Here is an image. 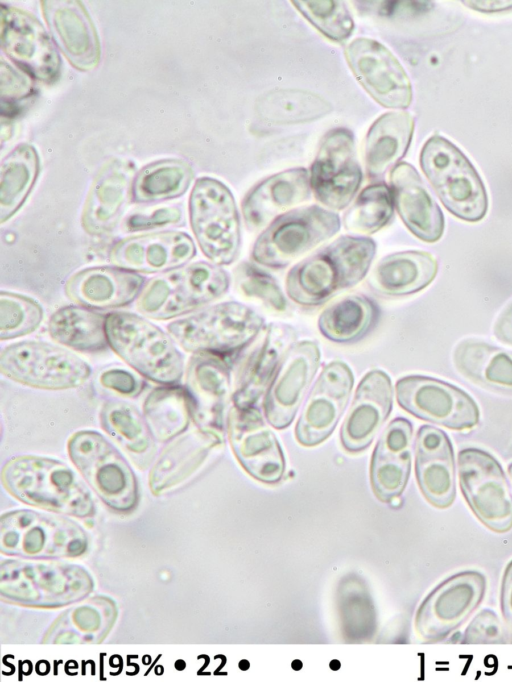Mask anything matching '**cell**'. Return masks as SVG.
Returning <instances> with one entry per match:
<instances>
[{
	"label": "cell",
	"mask_w": 512,
	"mask_h": 682,
	"mask_svg": "<svg viewBox=\"0 0 512 682\" xmlns=\"http://www.w3.org/2000/svg\"><path fill=\"white\" fill-rule=\"evenodd\" d=\"M1 483L12 497L32 507L78 519L96 513L86 484L59 460L35 455L12 457L2 467Z\"/></svg>",
	"instance_id": "cell-1"
},
{
	"label": "cell",
	"mask_w": 512,
	"mask_h": 682,
	"mask_svg": "<svg viewBox=\"0 0 512 682\" xmlns=\"http://www.w3.org/2000/svg\"><path fill=\"white\" fill-rule=\"evenodd\" d=\"M375 252L376 244L370 238L341 236L289 271L286 292L299 305H320L358 284L368 272Z\"/></svg>",
	"instance_id": "cell-2"
},
{
	"label": "cell",
	"mask_w": 512,
	"mask_h": 682,
	"mask_svg": "<svg viewBox=\"0 0 512 682\" xmlns=\"http://www.w3.org/2000/svg\"><path fill=\"white\" fill-rule=\"evenodd\" d=\"M94 581L83 567L63 561L6 559L0 566V597L24 607L54 609L84 600Z\"/></svg>",
	"instance_id": "cell-3"
},
{
	"label": "cell",
	"mask_w": 512,
	"mask_h": 682,
	"mask_svg": "<svg viewBox=\"0 0 512 682\" xmlns=\"http://www.w3.org/2000/svg\"><path fill=\"white\" fill-rule=\"evenodd\" d=\"M105 328L110 348L139 374L160 385L181 380L184 359L169 333L126 311L106 314Z\"/></svg>",
	"instance_id": "cell-4"
},
{
	"label": "cell",
	"mask_w": 512,
	"mask_h": 682,
	"mask_svg": "<svg viewBox=\"0 0 512 682\" xmlns=\"http://www.w3.org/2000/svg\"><path fill=\"white\" fill-rule=\"evenodd\" d=\"M88 546L86 531L69 518L29 509L1 515L3 555L32 560L77 558L88 551Z\"/></svg>",
	"instance_id": "cell-5"
},
{
	"label": "cell",
	"mask_w": 512,
	"mask_h": 682,
	"mask_svg": "<svg viewBox=\"0 0 512 682\" xmlns=\"http://www.w3.org/2000/svg\"><path fill=\"white\" fill-rule=\"evenodd\" d=\"M67 451L85 482L109 509L128 514L137 508L136 475L125 457L101 433L94 430L73 433Z\"/></svg>",
	"instance_id": "cell-6"
},
{
	"label": "cell",
	"mask_w": 512,
	"mask_h": 682,
	"mask_svg": "<svg viewBox=\"0 0 512 682\" xmlns=\"http://www.w3.org/2000/svg\"><path fill=\"white\" fill-rule=\"evenodd\" d=\"M227 272L215 264L195 262L150 279L137 298V309L155 320L188 314L221 297L229 288Z\"/></svg>",
	"instance_id": "cell-7"
},
{
	"label": "cell",
	"mask_w": 512,
	"mask_h": 682,
	"mask_svg": "<svg viewBox=\"0 0 512 682\" xmlns=\"http://www.w3.org/2000/svg\"><path fill=\"white\" fill-rule=\"evenodd\" d=\"M420 165L442 204L454 216L468 222L481 220L488 197L478 172L451 141L433 135L420 153Z\"/></svg>",
	"instance_id": "cell-8"
},
{
	"label": "cell",
	"mask_w": 512,
	"mask_h": 682,
	"mask_svg": "<svg viewBox=\"0 0 512 682\" xmlns=\"http://www.w3.org/2000/svg\"><path fill=\"white\" fill-rule=\"evenodd\" d=\"M263 318L239 302H223L167 325L175 343L193 354L226 355L247 346L260 332Z\"/></svg>",
	"instance_id": "cell-9"
},
{
	"label": "cell",
	"mask_w": 512,
	"mask_h": 682,
	"mask_svg": "<svg viewBox=\"0 0 512 682\" xmlns=\"http://www.w3.org/2000/svg\"><path fill=\"white\" fill-rule=\"evenodd\" d=\"M189 217L202 253L215 265L233 263L241 235L237 207L228 187L210 177L196 180L189 198Z\"/></svg>",
	"instance_id": "cell-10"
},
{
	"label": "cell",
	"mask_w": 512,
	"mask_h": 682,
	"mask_svg": "<svg viewBox=\"0 0 512 682\" xmlns=\"http://www.w3.org/2000/svg\"><path fill=\"white\" fill-rule=\"evenodd\" d=\"M1 373L22 385L42 390H67L84 385L90 365L73 352L44 341L26 340L4 347Z\"/></svg>",
	"instance_id": "cell-11"
},
{
	"label": "cell",
	"mask_w": 512,
	"mask_h": 682,
	"mask_svg": "<svg viewBox=\"0 0 512 682\" xmlns=\"http://www.w3.org/2000/svg\"><path fill=\"white\" fill-rule=\"evenodd\" d=\"M338 214L312 205L279 216L260 234L252 248L254 262L282 268L340 229Z\"/></svg>",
	"instance_id": "cell-12"
},
{
	"label": "cell",
	"mask_w": 512,
	"mask_h": 682,
	"mask_svg": "<svg viewBox=\"0 0 512 682\" xmlns=\"http://www.w3.org/2000/svg\"><path fill=\"white\" fill-rule=\"evenodd\" d=\"M458 478L466 503L485 527L499 534L512 529V491L493 455L475 447L460 450Z\"/></svg>",
	"instance_id": "cell-13"
},
{
	"label": "cell",
	"mask_w": 512,
	"mask_h": 682,
	"mask_svg": "<svg viewBox=\"0 0 512 682\" xmlns=\"http://www.w3.org/2000/svg\"><path fill=\"white\" fill-rule=\"evenodd\" d=\"M485 575L476 570L455 573L439 583L421 602L414 620L424 643H439L472 615L484 599Z\"/></svg>",
	"instance_id": "cell-14"
},
{
	"label": "cell",
	"mask_w": 512,
	"mask_h": 682,
	"mask_svg": "<svg viewBox=\"0 0 512 682\" xmlns=\"http://www.w3.org/2000/svg\"><path fill=\"white\" fill-rule=\"evenodd\" d=\"M398 404L413 416L453 430L476 426L480 412L462 389L436 378L409 375L396 383Z\"/></svg>",
	"instance_id": "cell-15"
},
{
	"label": "cell",
	"mask_w": 512,
	"mask_h": 682,
	"mask_svg": "<svg viewBox=\"0 0 512 682\" xmlns=\"http://www.w3.org/2000/svg\"><path fill=\"white\" fill-rule=\"evenodd\" d=\"M309 174L319 202L335 210L351 202L362 182L351 131L337 128L326 134Z\"/></svg>",
	"instance_id": "cell-16"
},
{
	"label": "cell",
	"mask_w": 512,
	"mask_h": 682,
	"mask_svg": "<svg viewBox=\"0 0 512 682\" xmlns=\"http://www.w3.org/2000/svg\"><path fill=\"white\" fill-rule=\"evenodd\" d=\"M344 54L358 82L377 103L392 109H405L411 104L408 75L383 44L370 38H356L345 47Z\"/></svg>",
	"instance_id": "cell-17"
},
{
	"label": "cell",
	"mask_w": 512,
	"mask_h": 682,
	"mask_svg": "<svg viewBox=\"0 0 512 682\" xmlns=\"http://www.w3.org/2000/svg\"><path fill=\"white\" fill-rule=\"evenodd\" d=\"M228 438L240 465L256 480L275 484L285 472V458L275 434L255 406H233L227 416Z\"/></svg>",
	"instance_id": "cell-18"
},
{
	"label": "cell",
	"mask_w": 512,
	"mask_h": 682,
	"mask_svg": "<svg viewBox=\"0 0 512 682\" xmlns=\"http://www.w3.org/2000/svg\"><path fill=\"white\" fill-rule=\"evenodd\" d=\"M1 45L18 66L34 78L54 81L60 58L42 24L31 14L12 6H1Z\"/></svg>",
	"instance_id": "cell-19"
},
{
	"label": "cell",
	"mask_w": 512,
	"mask_h": 682,
	"mask_svg": "<svg viewBox=\"0 0 512 682\" xmlns=\"http://www.w3.org/2000/svg\"><path fill=\"white\" fill-rule=\"evenodd\" d=\"M353 383L352 371L345 363L334 361L324 367L295 427L301 445L312 447L329 437L345 410Z\"/></svg>",
	"instance_id": "cell-20"
},
{
	"label": "cell",
	"mask_w": 512,
	"mask_h": 682,
	"mask_svg": "<svg viewBox=\"0 0 512 682\" xmlns=\"http://www.w3.org/2000/svg\"><path fill=\"white\" fill-rule=\"evenodd\" d=\"M230 387V368L221 355L194 354L186 370L185 389L197 428L223 434Z\"/></svg>",
	"instance_id": "cell-21"
},
{
	"label": "cell",
	"mask_w": 512,
	"mask_h": 682,
	"mask_svg": "<svg viewBox=\"0 0 512 682\" xmlns=\"http://www.w3.org/2000/svg\"><path fill=\"white\" fill-rule=\"evenodd\" d=\"M319 362L320 351L315 342H298L287 350L264 400V413L271 426L283 429L290 425Z\"/></svg>",
	"instance_id": "cell-22"
},
{
	"label": "cell",
	"mask_w": 512,
	"mask_h": 682,
	"mask_svg": "<svg viewBox=\"0 0 512 682\" xmlns=\"http://www.w3.org/2000/svg\"><path fill=\"white\" fill-rule=\"evenodd\" d=\"M195 254L188 234L161 231L119 240L111 247L109 260L114 266L137 273H164L184 266Z\"/></svg>",
	"instance_id": "cell-23"
},
{
	"label": "cell",
	"mask_w": 512,
	"mask_h": 682,
	"mask_svg": "<svg viewBox=\"0 0 512 682\" xmlns=\"http://www.w3.org/2000/svg\"><path fill=\"white\" fill-rule=\"evenodd\" d=\"M415 474L419 489L434 507L445 509L456 497L455 459L447 434L434 426L420 427L415 443Z\"/></svg>",
	"instance_id": "cell-24"
},
{
	"label": "cell",
	"mask_w": 512,
	"mask_h": 682,
	"mask_svg": "<svg viewBox=\"0 0 512 682\" xmlns=\"http://www.w3.org/2000/svg\"><path fill=\"white\" fill-rule=\"evenodd\" d=\"M44 18L60 50L78 70L94 69L100 60V42L92 20L80 1L45 0Z\"/></svg>",
	"instance_id": "cell-25"
},
{
	"label": "cell",
	"mask_w": 512,
	"mask_h": 682,
	"mask_svg": "<svg viewBox=\"0 0 512 682\" xmlns=\"http://www.w3.org/2000/svg\"><path fill=\"white\" fill-rule=\"evenodd\" d=\"M393 390L381 370L368 372L360 381L352 406L341 428V443L349 452H360L373 441L392 409Z\"/></svg>",
	"instance_id": "cell-26"
},
{
	"label": "cell",
	"mask_w": 512,
	"mask_h": 682,
	"mask_svg": "<svg viewBox=\"0 0 512 682\" xmlns=\"http://www.w3.org/2000/svg\"><path fill=\"white\" fill-rule=\"evenodd\" d=\"M223 434L200 428L173 439L154 461L149 472V488L159 496L182 485L222 447Z\"/></svg>",
	"instance_id": "cell-27"
},
{
	"label": "cell",
	"mask_w": 512,
	"mask_h": 682,
	"mask_svg": "<svg viewBox=\"0 0 512 682\" xmlns=\"http://www.w3.org/2000/svg\"><path fill=\"white\" fill-rule=\"evenodd\" d=\"M135 177L133 163L107 162L96 175L84 203L81 224L86 233L101 236L113 229L123 213Z\"/></svg>",
	"instance_id": "cell-28"
},
{
	"label": "cell",
	"mask_w": 512,
	"mask_h": 682,
	"mask_svg": "<svg viewBox=\"0 0 512 682\" xmlns=\"http://www.w3.org/2000/svg\"><path fill=\"white\" fill-rule=\"evenodd\" d=\"M144 277L117 266H95L71 275L64 286L66 296L91 309L129 305L140 295Z\"/></svg>",
	"instance_id": "cell-29"
},
{
	"label": "cell",
	"mask_w": 512,
	"mask_h": 682,
	"mask_svg": "<svg viewBox=\"0 0 512 682\" xmlns=\"http://www.w3.org/2000/svg\"><path fill=\"white\" fill-rule=\"evenodd\" d=\"M394 205L410 232L424 242L438 241L444 231L443 213L416 169L406 162L390 173Z\"/></svg>",
	"instance_id": "cell-30"
},
{
	"label": "cell",
	"mask_w": 512,
	"mask_h": 682,
	"mask_svg": "<svg viewBox=\"0 0 512 682\" xmlns=\"http://www.w3.org/2000/svg\"><path fill=\"white\" fill-rule=\"evenodd\" d=\"M413 428L405 418L394 419L382 433L371 458L370 480L375 496L390 502L404 491L411 471Z\"/></svg>",
	"instance_id": "cell-31"
},
{
	"label": "cell",
	"mask_w": 512,
	"mask_h": 682,
	"mask_svg": "<svg viewBox=\"0 0 512 682\" xmlns=\"http://www.w3.org/2000/svg\"><path fill=\"white\" fill-rule=\"evenodd\" d=\"M310 174L294 168L274 174L257 184L244 198L242 213L249 230L265 227L276 216L309 199Z\"/></svg>",
	"instance_id": "cell-32"
},
{
	"label": "cell",
	"mask_w": 512,
	"mask_h": 682,
	"mask_svg": "<svg viewBox=\"0 0 512 682\" xmlns=\"http://www.w3.org/2000/svg\"><path fill=\"white\" fill-rule=\"evenodd\" d=\"M118 616L116 603L93 596L62 612L46 631L45 644H99L111 632Z\"/></svg>",
	"instance_id": "cell-33"
},
{
	"label": "cell",
	"mask_w": 512,
	"mask_h": 682,
	"mask_svg": "<svg viewBox=\"0 0 512 682\" xmlns=\"http://www.w3.org/2000/svg\"><path fill=\"white\" fill-rule=\"evenodd\" d=\"M296 338L295 330L286 324H271L260 346L244 366L236 390L232 395L234 406L252 407L268 390L271 379Z\"/></svg>",
	"instance_id": "cell-34"
},
{
	"label": "cell",
	"mask_w": 512,
	"mask_h": 682,
	"mask_svg": "<svg viewBox=\"0 0 512 682\" xmlns=\"http://www.w3.org/2000/svg\"><path fill=\"white\" fill-rule=\"evenodd\" d=\"M438 264L424 251H402L382 258L368 277V285L378 294L405 296L427 287L435 278Z\"/></svg>",
	"instance_id": "cell-35"
},
{
	"label": "cell",
	"mask_w": 512,
	"mask_h": 682,
	"mask_svg": "<svg viewBox=\"0 0 512 682\" xmlns=\"http://www.w3.org/2000/svg\"><path fill=\"white\" fill-rule=\"evenodd\" d=\"M102 429L128 454L140 470H146L156 457V440L144 415L121 400L105 402L99 414Z\"/></svg>",
	"instance_id": "cell-36"
},
{
	"label": "cell",
	"mask_w": 512,
	"mask_h": 682,
	"mask_svg": "<svg viewBox=\"0 0 512 682\" xmlns=\"http://www.w3.org/2000/svg\"><path fill=\"white\" fill-rule=\"evenodd\" d=\"M453 362L471 382L512 395V352L478 339H465L455 347Z\"/></svg>",
	"instance_id": "cell-37"
},
{
	"label": "cell",
	"mask_w": 512,
	"mask_h": 682,
	"mask_svg": "<svg viewBox=\"0 0 512 682\" xmlns=\"http://www.w3.org/2000/svg\"><path fill=\"white\" fill-rule=\"evenodd\" d=\"M414 130V119L406 111L381 115L370 127L364 147L367 174L382 177L406 154Z\"/></svg>",
	"instance_id": "cell-38"
},
{
	"label": "cell",
	"mask_w": 512,
	"mask_h": 682,
	"mask_svg": "<svg viewBox=\"0 0 512 682\" xmlns=\"http://www.w3.org/2000/svg\"><path fill=\"white\" fill-rule=\"evenodd\" d=\"M106 315L81 305L64 306L49 318L48 333L57 343L81 352H97L108 345Z\"/></svg>",
	"instance_id": "cell-39"
},
{
	"label": "cell",
	"mask_w": 512,
	"mask_h": 682,
	"mask_svg": "<svg viewBox=\"0 0 512 682\" xmlns=\"http://www.w3.org/2000/svg\"><path fill=\"white\" fill-rule=\"evenodd\" d=\"M143 415L156 441L165 443L179 437L192 421L185 387L154 388L143 402Z\"/></svg>",
	"instance_id": "cell-40"
},
{
	"label": "cell",
	"mask_w": 512,
	"mask_h": 682,
	"mask_svg": "<svg viewBox=\"0 0 512 682\" xmlns=\"http://www.w3.org/2000/svg\"><path fill=\"white\" fill-rule=\"evenodd\" d=\"M35 148L20 144L2 161L0 173V223L9 220L23 205L39 174Z\"/></svg>",
	"instance_id": "cell-41"
},
{
	"label": "cell",
	"mask_w": 512,
	"mask_h": 682,
	"mask_svg": "<svg viewBox=\"0 0 512 682\" xmlns=\"http://www.w3.org/2000/svg\"><path fill=\"white\" fill-rule=\"evenodd\" d=\"M378 317L376 305L367 297L346 296L320 315L318 327L323 336L337 343H350L362 338Z\"/></svg>",
	"instance_id": "cell-42"
},
{
	"label": "cell",
	"mask_w": 512,
	"mask_h": 682,
	"mask_svg": "<svg viewBox=\"0 0 512 682\" xmlns=\"http://www.w3.org/2000/svg\"><path fill=\"white\" fill-rule=\"evenodd\" d=\"M189 163L164 159L143 167L134 177L131 196L137 203H153L181 196L193 179Z\"/></svg>",
	"instance_id": "cell-43"
},
{
	"label": "cell",
	"mask_w": 512,
	"mask_h": 682,
	"mask_svg": "<svg viewBox=\"0 0 512 682\" xmlns=\"http://www.w3.org/2000/svg\"><path fill=\"white\" fill-rule=\"evenodd\" d=\"M260 119L276 124H295L321 118L332 105L321 96L304 90L277 89L260 96L255 104Z\"/></svg>",
	"instance_id": "cell-44"
},
{
	"label": "cell",
	"mask_w": 512,
	"mask_h": 682,
	"mask_svg": "<svg viewBox=\"0 0 512 682\" xmlns=\"http://www.w3.org/2000/svg\"><path fill=\"white\" fill-rule=\"evenodd\" d=\"M394 212V199L391 188L377 183L367 186L357 197L344 216L347 230L372 234L386 226Z\"/></svg>",
	"instance_id": "cell-45"
},
{
	"label": "cell",
	"mask_w": 512,
	"mask_h": 682,
	"mask_svg": "<svg viewBox=\"0 0 512 682\" xmlns=\"http://www.w3.org/2000/svg\"><path fill=\"white\" fill-rule=\"evenodd\" d=\"M43 318V309L34 299L10 291H1L0 340H11L34 332Z\"/></svg>",
	"instance_id": "cell-46"
},
{
	"label": "cell",
	"mask_w": 512,
	"mask_h": 682,
	"mask_svg": "<svg viewBox=\"0 0 512 682\" xmlns=\"http://www.w3.org/2000/svg\"><path fill=\"white\" fill-rule=\"evenodd\" d=\"M294 7L324 36L335 42L349 38L353 19L341 1L294 0Z\"/></svg>",
	"instance_id": "cell-47"
},
{
	"label": "cell",
	"mask_w": 512,
	"mask_h": 682,
	"mask_svg": "<svg viewBox=\"0 0 512 682\" xmlns=\"http://www.w3.org/2000/svg\"><path fill=\"white\" fill-rule=\"evenodd\" d=\"M236 285L243 295L261 300L274 311L284 312L287 308V301L276 281L255 265H239L236 269Z\"/></svg>",
	"instance_id": "cell-48"
},
{
	"label": "cell",
	"mask_w": 512,
	"mask_h": 682,
	"mask_svg": "<svg viewBox=\"0 0 512 682\" xmlns=\"http://www.w3.org/2000/svg\"><path fill=\"white\" fill-rule=\"evenodd\" d=\"M464 645L509 644L504 623L491 609H482L468 624L460 641Z\"/></svg>",
	"instance_id": "cell-49"
},
{
	"label": "cell",
	"mask_w": 512,
	"mask_h": 682,
	"mask_svg": "<svg viewBox=\"0 0 512 682\" xmlns=\"http://www.w3.org/2000/svg\"><path fill=\"white\" fill-rule=\"evenodd\" d=\"M181 221L182 210L172 205L134 213L126 219L124 227L127 231H141L175 225Z\"/></svg>",
	"instance_id": "cell-50"
},
{
	"label": "cell",
	"mask_w": 512,
	"mask_h": 682,
	"mask_svg": "<svg viewBox=\"0 0 512 682\" xmlns=\"http://www.w3.org/2000/svg\"><path fill=\"white\" fill-rule=\"evenodd\" d=\"M99 382L104 388L125 397H136L144 388L143 381L136 375L116 367L102 371Z\"/></svg>",
	"instance_id": "cell-51"
},
{
	"label": "cell",
	"mask_w": 512,
	"mask_h": 682,
	"mask_svg": "<svg viewBox=\"0 0 512 682\" xmlns=\"http://www.w3.org/2000/svg\"><path fill=\"white\" fill-rule=\"evenodd\" d=\"M1 99L2 103L25 98L32 92L31 80L16 71L4 60L1 61Z\"/></svg>",
	"instance_id": "cell-52"
},
{
	"label": "cell",
	"mask_w": 512,
	"mask_h": 682,
	"mask_svg": "<svg viewBox=\"0 0 512 682\" xmlns=\"http://www.w3.org/2000/svg\"><path fill=\"white\" fill-rule=\"evenodd\" d=\"M500 607L509 644H512V560L506 565L500 590Z\"/></svg>",
	"instance_id": "cell-53"
},
{
	"label": "cell",
	"mask_w": 512,
	"mask_h": 682,
	"mask_svg": "<svg viewBox=\"0 0 512 682\" xmlns=\"http://www.w3.org/2000/svg\"><path fill=\"white\" fill-rule=\"evenodd\" d=\"M494 335L500 342L512 346V301L498 316L494 325Z\"/></svg>",
	"instance_id": "cell-54"
},
{
	"label": "cell",
	"mask_w": 512,
	"mask_h": 682,
	"mask_svg": "<svg viewBox=\"0 0 512 682\" xmlns=\"http://www.w3.org/2000/svg\"><path fill=\"white\" fill-rule=\"evenodd\" d=\"M508 474H509V477H510L511 482H512V463H510L508 465Z\"/></svg>",
	"instance_id": "cell-55"
}]
</instances>
